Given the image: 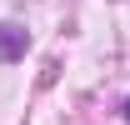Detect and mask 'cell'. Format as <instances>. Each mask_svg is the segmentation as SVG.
<instances>
[{"instance_id":"cell-1","label":"cell","mask_w":130,"mask_h":125,"mask_svg":"<svg viewBox=\"0 0 130 125\" xmlns=\"http://www.w3.org/2000/svg\"><path fill=\"white\" fill-rule=\"evenodd\" d=\"M25 30H15V25H0V60H20L25 55Z\"/></svg>"},{"instance_id":"cell-2","label":"cell","mask_w":130,"mask_h":125,"mask_svg":"<svg viewBox=\"0 0 130 125\" xmlns=\"http://www.w3.org/2000/svg\"><path fill=\"white\" fill-rule=\"evenodd\" d=\"M125 120H130V100H125Z\"/></svg>"}]
</instances>
